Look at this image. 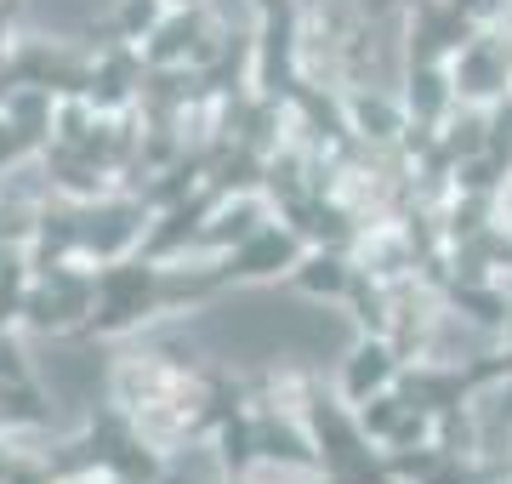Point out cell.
Wrapping results in <instances>:
<instances>
[{"mask_svg":"<svg viewBox=\"0 0 512 484\" xmlns=\"http://www.w3.org/2000/svg\"><path fill=\"white\" fill-rule=\"evenodd\" d=\"M200 342L228 359H336L348 354V325L291 297H234L200 319Z\"/></svg>","mask_w":512,"mask_h":484,"instance_id":"6da1fadb","label":"cell"},{"mask_svg":"<svg viewBox=\"0 0 512 484\" xmlns=\"http://www.w3.org/2000/svg\"><path fill=\"white\" fill-rule=\"evenodd\" d=\"M46 376H52V388L63 393V405H86L103 382V359L97 354H46Z\"/></svg>","mask_w":512,"mask_h":484,"instance_id":"7a4b0ae2","label":"cell"},{"mask_svg":"<svg viewBox=\"0 0 512 484\" xmlns=\"http://www.w3.org/2000/svg\"><path fill=\"white\" fill-rule=\"evenodd\" d=\"M319 433H325V445H330V462L336 467H359V445H353V433L342 428L336 410H319Z\"/></svg>","mask_w":512,"mask_h":484,"instance_id":"3957f363","label":"cell"},{"mask_svg":"<svg viewBox=\"0 0 512 484\" xmlns=\"http://www.w3.org/2000/svg\"><path fill=\"white\" fill-rule=\"evenodd\" d=\"M109 291H114V302H109V314H103V319L114 325V319H126V314H131V302L148 291V280H143V274H114Z\"/></svg>","mask_w":512,"mask_h":484,"instance_id":"277c9868","label":"cell"},{"mask_svg":"<svg viewBox=\"0 0 512 484\" xmlns=\"http://www.w3.org/2000/svg\"><path fill=\"white\" fill-rule=\"evenodd\" d=\"M126 234H131V211H103V217H92V228H86V240L103 245V251H109V245H120Z\"/></svg>","mask_w":512,"mask_h":484,"instance_id":"5b68a950","label":"cell"},{"mask_svg":"<svg viewBox=\"0 0 512 484\" xmlns=\"http://www.w3.org/2000/svg\"><path fill=\"white\" fill-rule=\"evenodd\" d=\"M285 257H291V245L279 240V234H262V240L245 251V262H239V268H274V262H285Z\"/></svg>","mask_w":512,"mask_h":484,"instance_id":"8992f818","label":"cell"},{"mask_svg":"<svg viewBox=\"0 0 512 484\" xmlns=\"http://www.w3.org/2000/svg\"><path fill=\"white\" fill-rule=\"evenodd\" d=\"M97 0H40V18L46 23H74V18H86Z\"/></svg>","mask_w":512,"mask_h":484,"instance_id":"52a82bcc","label":"cell"},{"mask_svg":"<svg viewBox=\"0 0 512 484\" xmlns=\"http://www.w3.org/2000/svg\"><path fill=\"white\" fill-rule=\"evenodd\" d=\"M382 371H387V359H382V354H376V348H370V354H365V359H359V365H353V388L365 393V388H370V382H382Z\"/></svg>","mask_w":512,"mask_h":484,"instance_id":"ba28073f","label":"cell"},{"mask_svg":"<svg viewBox=\"0 0 512 484\" xmlns=\"http://www.w3.org/2000/svg\"><path fill=\"white\" fill-rule=\"evenodd\" d=\"M467 86H473V92H490V86H495V63L484 52L467 57Z\"/></svg>","mask_w":512,"mask_h":484,"instance_id":"9c48e42d","label":"cell"},{"mask_svg":"<svg viewBox=\"0 0 512 484\" xmlns=\"http://www.w3.org/2000/svg\"><path fill=\"white\" fill-rule=\"evenodd\" d=\"M268 450H274V456H285V462H302V456H308V450L296 445V433H285V428L268 433Z\"/></svg>","mask_w":512,"mask_h":484,"instance_id":"30bf717a","label":"cell"},{"mask_svg":"<svg viewBox=\"0 0 512 484\" xmlns=\"http://www.w3.org/2000/svg\"><path fill=\"white\" fill-rule=\"evenodd\" d=\"M308 285H319V291H336V285H342V274H336L330 262H313V268H308Z\"/></svg>","mask_w":512,"mask_h":484,"instance_id":"8fae6325","label":"cell"},{"mask_svg":"<svg viewBox=\"0 0 512 484\" xmlns=\"http://www.w3.org/2000/svg\"><path fill=\"white\" fill-rule=\"evenodd\" d=\"M6 410H12V416H35V399H29V393H12V399H6Z\"/></svg>","mask_w":512,"mask_h":484,"instance_id":"7c38bea8","label":"cell"},{"mask_svg":"<svg viewBox=\"0 0 512 484\" xmlns=\"http://www.w3.org/2000/svg\"><path fill=\"white\" fill-rule=\"evenodd\" d=\"M365 126L387 131V126H393V120H387V109H382V103H365Z\"/></svg>","mask_w":512,"mask_h":484,"instance_id":"4fadbf2b","label":"cell"},{"mask_svg":"<svg viewBox=\"0 0 512 484\" xmlns=\"http://www.w3.org/2000/svg\"><path fill=\"white\" fill-rule=\"evenodd\" d=\"M416 86H421V92H416V103H421V109H433V103H439V92H433L439 80H416Z\"/></svg>","mask_w":512,"mask_h":484,"instance_id":"5bb4252c","label":"cell"},{"mask_svg":"<svg viewBox=\"0 0 512 484\" xmlns=\"http://www.w3.org/2000/svg\"><path fill=\"white\" fill-rule=\"evenodd\" d=\"M456 6H473V0H456Z\"/></svg>","mask_w":512,"mask_h":484,"instance_id":"9a60e30c","label":"cell"}]
</instances>
